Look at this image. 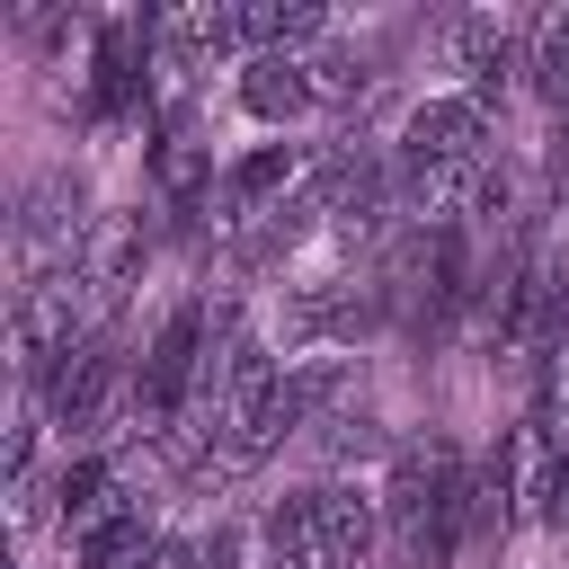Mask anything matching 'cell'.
Listing matches in <instances>:
<instances>
[{
	"mask_svg": "<svg viewBox=\"0 0 569 569\" xmlns=\"http://www.w3.org/2000/svg\"><path fill=\"white\" fill-rule=\"evenodd\" d=\"M44 409H53V427H62V436H124V409H133V365H124L107 338H89V347L53 373Z\"/></svg>",
	"mask_w": 569,
	"mask_h": 569,
	"instance_id": "6da1fadb",
	"label": "cell"
},
{
	"mask_svg": "<svg viewBox=\"0 0 569 569\" xmlns=\"http://www.w3.org/2000/svg\"><path fill=\"white\" fill-rule=\"evenodd\" d=\"M311 551L320 569H373L382 551V498L356 480H320L311 489Z\"/></svg>",
	"mask_w": 569,
	"mask_h": 569,
	"instance_id": "7a4b0ae2",
	"label": "cell"
},
{
	"mask_svg": "<svg viewBox=\"0 0 569 569\" xmlns=\"http://www.w3.org/2000/svg\"><path fill=\"white\" fill-rule=\"evenodd\" d=\"M480 142H489V107L471 89L462 98H427L400 124V160H418V169H480Z\"/></svg>",
	"mask_w": 569,
	"mask_h": 569,
	"instance_id": "3957f363",
	"label": "cell"
},
{
	"mask_svg": "<svg viewBox=\"0 0 569 569\" xmlns=\"http://www.w3.org/2000/svg\"><path fill=\"white\" fill-rule=\"evenodd\" d=\"M445 53H453V71L471 80V98L489 107V98H507V80H516V18L471 9V18L445 27Z\"/></svg>",
	"mask_w": 569,
	"mask_h": 569,
	"instance_id": "277c9868",
	"label": "cell"
},
{
	"mask_svg": "<svg viewBox=\"0 0 569 569\" xmlns=\"http://www.w3.org/2000/svg\"><path fill=\"white\" fill-rule=\"evenodd\" d=\"M142 258H151V213H142V204H124V213H98V222H89L80 276H89V293H98V302H116V293L142 276Z\"/></svg>",
	"mask_w": 569,
	"mask_h": 569,
	"instance_id": "5b68a950",
	"label": "cell"
},
{
	"mask_svg": "<svg viewBox=\"0 0 569 569\" xmlns=\"http://www.w3.org/2000/svg\"><path fill=\"white\" fill-rule=\"evenodd\" d=\"M365 320H373V293H356V284H302V293H284V347H302V356H329Z\"/></svg>",
	"mask_w": 569,
	"mask_h": 569,
	"instance_id": "8992f818",
	"label": "cell"
},
{
	"mask_svg": "<svg viewBox=\"0 0 569 569\" xmlns=\"http://www.w3.org/2000/svg\"><path fill=\"white\" fill-rule=\"evenodd\" d=\"M151 44H160L169 71H204V62L240 53V9H213V0H196V9H160V18H151Z\"/></svg>",
	"mask_w": 569,
	"mask_h": 569,
	"instance_id": "52a82bcc",
	"label": "cell"
},
{
	"mask_svg": "<svg viewBox=\"0 0 569 569\" xmlns=\"http://www.w3.org/2000/svg\"><path fill=\"white\" fill-rule=\"evenodd\" d=\"M293 178H302V142H267V151H249V160H231V169H222V187H213V204H222L213 222L231 231V222H249V213H267V204H276V196H284Z\"/></svg>",
	"mask_w": 569,
	"mask_h": 569,
	"instance_id": "ba28073f",
	"label": "cell"
},
{
	"mask_svg": "<svg viewBox=\"0 0 569 569\" xmlns=\"http://www.w3.org/2000/svg\"><path fill=\"white\" fill-rule=\"evenodd\" d=\"M240 107H249L258 124L311 116V107H320V98H311V53H258V62L240 71Z\"/></svg>",
	"mask_w": 569,
	"mask_h": 569,
	"instance_id": "9c48e42d",
	"label": "cell"
},
{
	"mask_svg": "<svg viewBox=\"0 0 569 569\" xmlns=\"http://www.w3.org/2000/svg\"><path fill=\"white\" fill-rule=\"evenodd\" d=\"M142 551H151V525H142L133 498H116L98 525L71 533V569H142Z\"/></svg>",
	"mask_w": 569,
	"mask_h": 569,
	"instance_id": "30bf717a",
	"label": "cell"
},
{
	"mask_svg": "<svg viewBox=\"0 0 569 569\" xmlns=\"http://www.w3.org/2000/svg\"><path fill=\"white\" fill-rule=\"evenodd\" d=\"M347 391H356V365H347V356H302V365H284V418H293V427L347 418Z\"/></svg>",
	"mask_w": 569,
	"mask_h": 569,
	"instance_id": "8fae6325",
	"label": "cell"
},
{
	"mask_svg": "<svg viewBox=\"0 0 569 569\" xmlns=\"http://www.w3.org/2000/svg\"><path fill=\"white\" fill-rule=\"evenodd\" d=\"M329 27V9H311V0H240V44H249V62L258 53H293V44H311Z\"/></svg>",
	"mask_w": 569,
	"mask_h": 569,
	"instance_id": "7c38bea8",
	"label": "cell"
},
{
	"mask_svg": "<svg viewBox=\"0 0 569 569\" xmlns=\"http://www.w3.org/2000/svg\"><path fill=\"white\" fill-rule=\"evenodd\" d=\"M116 498H124V489H116V462H107V453H71V462L53 471V516H62V533L98 525Z\"/></svg>",
	"mask_w": 569,
	"mask_h": 569,
	"instance_id": "4fadbf2b",
	"label": "cell"
},
{
	"mask_svg": "<svg viewBox=\"0 0 569 569\" xmlns=\"http://www.w3.org/2000/svg\"><path fill=\"white\" fill-rule=\"evenodd\" d=\"M525 71H533V89H542V107L569 124V9H551L542 27H533V53H525Z\"/></svg>",
	"mask_w": 569,
	"mask_h": 569,
	"instance_id": "5bb4252c",
	"label": "cell"
},
{
	"mask_svg": "<svg viewBox=\"0 0 569 569\" xmlns=\"http://www.w3.org/2000/svg\"><path fill=\"white\" fill-rule=\"evenodd\" d=\"M533 436L551 445V453H569V338L542 356V373H533Z\"/></svg>",
	"mask_w": 569,
	"mask_h": 569,
	"instance_id": "9a60e30c",
	"label": "cell"
},
{
	"mask_svg": "<svg viewBox=\"0 0 569 569\" xmlns=\"http://www.w3.org/2000/svg\"><path fill=\"white\" fill-rule=\"evenodd\" d=\"M267 560H320L311 551V489H284L267 507Z\"/></svg>",
	"mask_w": 569,
	"mask_h": 569,
	"instance_id": "2e32d148",
	"label": "cell"
},
{
	"mask_svg": "<svg viewBox=\"0 0 569 569\" xmlns=\"http://www.w3.org/2000/svg\"><path fill=\"white\" fill-rule=\"evenodd\" d=\"M151 178H160V196H169L178 213H196V187H204V151H196V142H160V151H151Z\"/></svg>",
	"mask_w": 569,
	"mask_h": 569,
	"instance_id": "e0dca14e",
	"label": "cell"
},
{
	"mask_svg": "<svg viewBox=\"0 0 569 569\" xmlns=\"http://www.w3.org/2000/svg\"><path fill=\"white\" fill-rule=\"evenodd\" d=\"M373 89V71L356 62V53H311V98L320 107H347V98H365Z\"/></svg>",
	"mask_w": 569,
	"mask_h": 569,
	"instance_id": "ac0fdd59",
	"label": "cell"
},
{
	"mask_svg": "<svg viewBox=\"0 0 569 569\" xmlns=\"http://www.w3.org/2000/svg\"><path fill=\"white\" fill-rule=\"evenodd\" d=\"M329 453H382V427L365 409H347V418H329Z\"/></svg>",
	"mask_w": 569,
	"mask_h": 569,
	"instance_id": "d6986e66",
	"label": "cell"
},
{
	"mask_svg": "<svg viewBox=\"0 0 569 569\" xmlns=\"http://www.w3.org/2000/svg\"><path fill=\"white\" fill-rule=\"evenodd\" d=\"M204 560V542H187V533H151V551H142V569H196Z\"/></svg>",
	"mask_w": 569,
	"mask_h": 569,
	"instance_id": "ffe728a7",
	"label": "cell"
},
{
	"mask_svg": "<svg viewBox=\"0 0 569 569\" xmlns=\"http://www.w3.org/2000/svg\"><path fill=\"white\" fill-rule=\"evenodd\" d=\"M542 525H569V453L551 462V489H542Z\"/></svg>",
	"mask_w": 569,
	"mask_h": 569,
	"instance_id": "44dd1931",
	"label": "cell"
}]
</instances>
